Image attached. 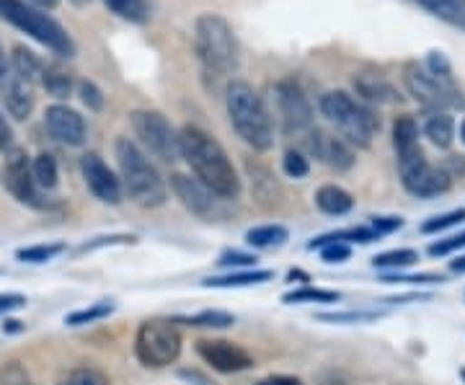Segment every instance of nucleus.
I'll return each instance as SVG.
<instances>
[{
	"instance_id": "f257e3e1",
	"label": "nucleus",
	"mask_w": 465,
	"mask_h": 385,
	"mask_svg": "<svg viewBox=\"0 0 465 385\" xmlns=\"http://www.w3.org/2000/svg\"><path fill=\"white\" fill-rule=\"evenodd\" d=\"M182 143V158L192 166L197 182L207 186L220 200H238L241 194V179L232 168L228 153L217 143L213 134L200 127H183L179 133Z\"/></svg>"
},
{
	"instance_id": "f03ea898",
	"label": "nucleus",
	"mask_w": 465,
	"mask_h": 385,
	"mask_svg": "<svg viewBox=\"0 0 465 385\" xmlns=\"http://www.w3.org/2000/svg\"><path fill=\"white\" fill-rule=\"evenodd\" d=\"M403 84L424 109L430 112H448L463 109V91L455 85L452 67L442 52H430L424 63H409L403 67Z\"/></svg>"
},
{
	"instance_id": "7ed1b4c3",
	"label": "nucleus",
	"mask_w": 465,
	"mask_h": 385,
	"mask_svg": "<svg viewBox=\"0 0 465 385\" xmlns=\"http://www.w3.org/2000/svg\"><path fill=\"white\" fill-rule=\"evenodd\" d=\"M228 117L238 137L253 151L264 153L274 145V124L264 99L246 81L228 85Z\"/></svg>"
},
{
	"instance_id": "20e7f679",
	"label": "nucleus",
	"mask_w": 465,
	"mask_h": 385,
	"mask_svg": "<svg viewBox=\"0 0 465 385\" xmlns=\"http://www.w3.org/2000/svg\"><path fill=\"white\" fill-rule=\"evenodd\" d=\"M116 163L122 173V186L127 189V194L137 202L140 207H161L168 200L166 182L161 179V173L148 161V155L134 145L133 140L119 137L114 145Z\"/></svg>"
},
{
	"instance_id": "39448f33",
	"label": "nucleus",
	"mask_w": 465,
	"mask_h": 385,
	"mask_svg": "<svg viewBox=\"0 0 465 385\" xmlns=\"http://www.w3.org/2000/svg\"><path fill=\"white\" fill-rule=\"evenodd\" d=\"M321 114L331 122L344 143L357 148H367L372 143V134L381 130L378 114L344 91H331L321 96Z\"/></svg>"
},
{
	"instance_id": "423d86ee",
	"label": "nucleus",
	"mask_w": 465,
	"mask_h": 385,
	"mask_svg": "<svg viewBox=\"0 0 465 385\" xmlns=\"http://www.w3.org/2000/svg\"><path fill=\"white\" fill-rule=\"evenodd\" d=\"M0 18L8 21L11 26H16L18 32L29 34L39 44H45L47 50L63 57L75 54V42L70 39V34L47 16L39 5L26 3V0H0Z\"/></svg>"
},
{
	"instance_id": "0eeeda50",
	"label": "nucleus",
	"mask_w": 465,
	"mask_h": 385,
	"mask_svg": "<svg viewBox=\"0 0 465 385\" xmlns=\"http://www.w3.org/2000/svg\"><path fill=\"white\" fill-rule=\"evenodd\" d=\"M194 47L202 65L215 75H228L241 63L232 26L217 14H204L194 24Z\"/></svg>"
},
{
	"instance_id": "6e6552de",
	"label": "nucleus",
	"mask_w": 465,
	"mask_h": 385,
	"mask_svg": "<svg viewBox=\"0 0 465 385\" xmlns=\"http://www.w3.org/2000/svg\"><path fill=\"white\" fill-rule=\"evenodd\" d=\"M134 354L145 368H168L182 354V334L171 321H145L134 336Z\"/></svg>"
},
{
	"instance_id": "1a4fd4ad",
	"label": "nucleus",
	"mask_w": 465,
	"mask_h": 385,
	"mask_svg": "<svg viewBox=\"0 0 465 385\" xmlns=\"http://www.w3.org/2000/svg\"><path fill=\"white\" fill-rule=\"evenodd\" d=\"M133 133L137 143L145 151L163 161V163H176L182 158V143H179V133L171 127L161 112H133Z\"/></svg>"
},
{
	"instance_id": "9d476101",
	"label": "nucleus",
	"mask_w": 465,
	"mask_h": 385,
	"mask_svg": "<svg viewBox=\"0 0 465 385\" xmlns=\"http://www.w3.org/2000/svg\"><path fill=\"white\" fill-rule=\"evenodd\" d=\"M399 173L406 192H411L414 197H440V194H445L452 186V179L448 176V171L442 166L430 163L421 148L401 153Z\"/></svg>"
},
{
	"instance_id": "9b49d317",
	"label": "nucleus",
	"mask_w": 465,
	"mask_h": 385,
	"mask_svg": "<svg viewBox=\"0 0 465 385\" xmlns=\"http://www.w3.org/2000/svg\"><path fill=\"white\" fill-rule=\"evenodd\" d=\"M274 104H277V117L282 122V130L287 134L308 133L313 124V109L311 101L302 94L295 81H282L274 85Z\"/></svg>"
},
{
	"instance_id": "f8f14e48",
	"label": "nucleus",
	"mask_w": 465,
	"mask_h": 385,
	"mask_svg": "<svg viewBox=\"0 0 465 385\" xmlns=\"http://www.w3.org/2000/svg\"><path fill=\"white\" fill-rule=\"evenodd\" d=\"M3 184L21 204L34 207V210L45 207L42 189L34 182L32 161H29V155L24 151L14 148V151L8 153V161H5V168H3Z\"/></svg>"
},
{
	"instance_id": "ddd939ff",
	"label": "nucleus",
	"mask_w": 465,
	"mask_h": 385,
	"mask_svg": "<svg viewBox=\"0 0 465 385\" xmlns=\"http://www.w3.org/2000/svg\"><path fill=\"white\" fill-rule=\"evenodd\" d=\"M81 171H84L85 186L91 189V194L96 200L106 202V204H119L124 197V186L122 179H116V173L104 163L99 153H85L81 158Z\"/></svg>"
},
{
	"instance_id": "4468645a",
	"label": "nucleus",
	"mask_w": 465,
	"mask_h": 385,
	"mask_svg": "<svg viewBox=\"0 0 465 385\" xmlns=\"http://www.w3.org/2000/svg\"><path fill=\"white\" fill-rule=\"evenodd\" d=\"M197 352L207 365H213V370L223 372V375L243 372L253 365L251 354L228 339H202L197 341Z\"/></svg>"
},
{
	"instance_id": "2eb2a0df",
	"label": "nucleus",
	"mask_w": 465,
	"mask_h": 385,
	"mask_svg": "<svg viewBox=\"0 0 465 385\" xmlns=\"http://www.w3.org/2000/svg\"><path fill=\"white\" fill-rule=\"evenodd\" d=\"M171 189L176 192V197L183 202V207L189 212H194L197 218H217L220 215V197H215L207 186L192 179V176H183V173H173L171 176Z\"/></svg>"
},
{
	"instance_id": "dca6fc26",
	"label": "nucleus",
	"mask_w": 465,
	"mask_h": 385,
	"mask_svg": "<svg viewBox=\"0 0 465 385\" xmlns=\"http://www.w3.org/2000/svg\"><path fill=\"white\" fill-rule=\"evenodd\" d=\"M45 127L57 143H63L67 148H81L85 143V134H88L85 119L75 109L63 106V104H54L45 112Z\"/></svg>"
},
{
	"instance_id": "f3484780",
	"label": "nucleus",
	"mask_w": 465,
	"mask_h": 385,
	"mask_svg": "<svg viewBox=\"0 0 465 385\" xmlns=\"http://www.w3.org/2000/svg\"><path fill=\"white\" fill-rule=\"evenodd\" d=\"M305 148L313 153L321 163L336 168V171H349L354 166V151L341 137H333V134L321 133V130H311L305 137Z\"/></svg>"
},
{
	"instance_id": "a211bd4d",
	"label": "nucleus",
	"mask_w": 465,
	"mask_h": 385,
	"mask_svg": "<svg viewBox=\"0 0 465 385\" xmlns=\"http://www.w3.org/2000/svg\"><path fill=\"white\" fill-rule=\"evenodd\" d=\"M0 96H3V104H5V112L16 119V122L29 119V114L34 112L32 84L21 81V78L14 75L11 70H8V75L3 78V84H0Z\"/></svg>"
},
{
	"instance_id": "6ab92c4d",
	"label": "nucleus",
	"mask_w": 465,
	"mask_h": 385,
	"mask_svg": "<svg viewBox=\"0 0 465 385\" xmlns=\"http://www.w3.org/2000/svg\"><path fill=\"white\" fill-rule=\"evenodd\" d=\"M354 88L357 94L365 101H372V104H399L401 94L396 91V85H391L382 75H357L354 78Z\"/></svg>"
},
{
	"instance_id": "aec40b11",
	"label": "nucleus",
	"mask_w": 465,
	"mask_h": 385,
	"mask_svg": "<svg viewBox=\"0 0 465 385\" xmlns=\"http://www.w3.org/2000/svg\"><path fill=\"white\" fill-rule=\"evenodd\" d=\"M424 134H427V140L432 143L434 148L445 151L455 140V122H452L448 112H430L427 119H424Z\"/></svg>"
},
{
	"instance_id": "412c9836",
	"label": "nucleus",
	"mask_w": 465,
	"mask_h": 385,
	"mask_svg": "<svg viewBox=\"0 0 465 385\" xmlns=\"http://www.w3.org/2000/svg\"><path fill=\"white\" fill-rule=\"evenodd\" d=\"M316 204L321 212L326 215H347L349 210L354 207V200L349 197V192H344L341 186H321L316 192Z\"/></svg>"
},
{
	"instance_id": "4be33fe9",
	"label": "nucleus",
	"mask_w": 465,
	"mask_h": 385,
	"mask_svg": "<svg viewBox=\"0 0 465 385\" xmlns=\"http://www.w3.org/2000/svg\"><path fill=\"white\" fill-rule=\"evenodd\" d=\"M416 3L450 26L465 32V0H416Z\"/></svg>"
},
{
	"instance_id": "5701e85b",
	"label": "nucleus",
	"mask_w": 465,
	"mask_h": 385,
	"mask_svg": "<svg viewBox=\"0 0 465 385\" xmlns=\"http://www.w3.org/2000/svg\"><path fill=\"white\" fill-rule=\"evenodd\" d=\"M11 73L18 75L21 81H26V84H34V81H42L45 65L39 63V57H36L34 52L24 50V47H16V50H14V57H11Z\"/></svg>"
},
{
	"instance_id": "b1692460",
	"label": "nucleus",
	"mask_w": 465,
	"mask_h": 385,
	"mask_svg": "<svg viewBox=\"0 0 465 385\" xmlns=\"http://www.w3.org/2000/svg\"><path fill=\"white\" fill-rule=\"evenodd\" d=\"M266 280H272V271H231L225 277H210L204 280V287H249V285H262Z\"/></svg>"
},
{
	"instance_id": "393cba45",
	"label": "nucleus",
	"mask_w": 465,
	"mask_h": 385,
	"mask_svg": "<svg viewBox=\"0 0 465 385\" xmlns=\"http://www.w3.org/2000/svg\"><path fill=\"white\" fill-rule=\"evenodd\" d=\"M32 173H34V182L39 189H45V192H50L57 186L60 182V171H57V161L52 158L50 153H39L36 158L32 161Z\"/></svg>"
},
{
	"instance_id": "a878e982",
	"label": "nucleus",
	"mask_w": 465,
	"mask_h": 385,
	"mask_svg": "<svg viewBox=\"0 0 465 385\" xmlns=\"http://www.w3.org/2000/svg\"><path fill=\"white\" fill-rule=\"evenodd\" d=\"M393 145H396L399 155L419 148V127H416L414 117L403 114V117L396 119V124H393Z\"/></svg>"
},
{
	"instance_id": "bb28decb",
	"label": "nucleus",
	"mask_w": 465,
	"mask_h": 385,
	"mask_svg": "<svg viewBox=\"0 0 465 385\" xmlns=\"http://www.w3.org/2000/svg\"><path fill=\"white\" fill-rule=\"evenodd\" d=\"M290 238L287 228L282 225H262V228H251L246 233V241L256 249H274V246H282L284 241Z\"/></svg>"
},
{
	"instance_id": "cd10ccee",
	"label": "nucleus",
	"mask_w": 465,
	"mask_h": 385,
	"mask_svg": "<svg viewBox=\"0 0 465 385\" xmlns=\"http://www.w3.org/2000/svg\"><path fill=\"white\" fill-rule=\"evenodd\" d=\"M419 262V253L411 249H399V252H385L372 259L375 269H409Z\"/></svg>"
},
{
	"instance_id": "c85d7f7f",
	"label": "nucleus",
	"mask_w": 465,
	"mask_h": 385,
	"mask_svg": "<svg viewBox=\"0 0 465 385\" xmlns=\"http://www.w3.org/2000/svg\"><path fill=\"white\" fill-rule=\"evenodd\" d=\"M114 313V305L112 302H96L91 308H84V311H75L65 319L67 326H85V323H96L101 319H109Z\"/></svg>"
},
{
	"instance_id": "c756f323",
	"label": "nucleus",
	"mask_w": 465,
	"mask_h": 385,
	"mask_svg": "<svg viewBox=\"0 0 465 385\" xmlns=\"http://www.w3.org/2000/svg\"><path fill=\"white\" fill-rule=\"evenodd\" d=\"M42 84L57 99H65V96H70V91H73V78L67 73H63V70H54V67H45Z\"/></svg>"
},
{
	"instance_id": "7c9ffc66",
	"label": "nucleus",
	"mask_w": 465,
	"mask_h": 385,
	"mask_svg": "<svg viewBox=\"0 0 465 385\" xmlns=\"http://www.w3.org/2000/svg\"><path fill=\"white\" fill-rule=\"evenodd\" d=\"M282 301L287 305H295V302H336L339 301V292L318 290V287H302V290H295V292H287Z\"/></svg>"
},
{
	"instance_id": "2f4dec72",
	"label": "nucleus",
	"mask_w": 465,
	"mask_h": 385,
	"mask_svg": "<svg viewBox=\"0 0 465 385\" xmlns=\"http://www.w3.org/2000/svg\"><path fill=\"white\" fill-rule=\"evenodd\" d=\"M182 323H189V326H207V329H228L235 323L231 313L225 311H202L197 316H189V319H179Z\"/></svg>"
},
{
	"instance_id": "473e14b6",
	"label": "nucleus",
	"mask_w": 465,
	"mask_h": 385,
	"mask_svg": "<svg viewBox=\"0 0 465 385\" xmlns=\"http://www.w3.org/2000/svg\"><path fill=\"white\" fill-rule=\"evenodd\" d=\"M106 5L114 11L116 16L127 18V21H145V16H148L145 0H106Z\"/></svg>"
},
{
	"instance_id": "72a5a7b5",
	"label": "nucleus",
	"mask_w": 465,
	"mask_h": 385,
	"mask_svg": "<svg viewBox=\"0 0 465 385\" xmlns=\"http://www.w3.org/2000/svg\"><path fill=\"white\" fill-rule=\"evenodd\" d=\"M65 252V246L63 243H42V246H32V249H21L16 253L18 262H29V264H45V262H50L54 259L57 253Z\"/></svg>"
},
{
	"instance_id": "f704fd0d",
	"label": "nucleus",
	"mask_w": 465,
	"mask_h": 385,
	"mask_svg": "<svg viewBox=\"0 0 465 385\" xmlns=\"http://www.w3.org/2000/svg\"><path fill=\"white\" fill-rule=\"evenodd\" d=\"M60 385H112L109 378L94 368H75L67 372L65 378L60 380Z\"/></svg>"
},
{
	"instance_id": "c9c22d12",
	"label": "nucleus",
	"mask_w": 465,
	"mask_h": 385,
	"mask_svg": "<svg viewBox=\"0 0 465 385\" xmlns=\"http://www.w3.org/2000/svg\"><path fill=\"white\" fill-rule=\"evenodd\" d=\"M382 313L378 311H347V313H318V321H329V323H370L378 321Z\"/></svg>"
},
{
	"instance_id": "e433bc0d",
	"label": "nucleus",
	"mask_w": 465,
	"mask_h": 385,
	"mask_svg": "<svg viewBox=\"0 0 465 385\" xmlns=\"http://www.w3.org/2000/svg\"><path fill=\"white\" fill-rule=\"evenodd\" d=\"M282 166H284V173H287L290 179H305V176H308V171H311V166H308V158L298 151L284 153Z\"/></svg>"
},
{
	"instance_id": "4c0bfd02",
	"label": "nucleus",
	"mask_w": 465,
	"mask_h": 385,
	"mask_svg": "<svg viewBox=\"0 0 465 385\" xmlns=\"http://www.w3.org/2000/svg\"><path fill=\"white\" fill-rule=\"evenodd\" d=\"M463 220L465 210H452L448 215H437V218L427 220V222L421 225V233H440V231L452 228V225H458V222H463Z\"/></svg>"
},
{
	"instance_id": "58836bf2",
	"label": "nucleus",
	"mask_w": 465,
	"mask_h": 385,
	"mask_svg": "<svg viewBox=\"0 0 465 385\" xmlns=\"http://www.w3.org/2000/svg\"><path fill=\"white\" fill-rule=\"evenodd\" d=\"M321 256H323L326 264H341V262H347L349 256H351V249H349L347 243H329V246L321 249Z\"/></svg>"
},
{
	"instance_id": "ea45409f",
	"label": "nucleus",
	"mask_w": 465,
	"mask_h": 385,
	"mask_svg": "<svg viewBox=\"0 0 465 385\" xmlns=\"http://www.w3.org/2000/svg\"><path fill=\"white\" fill-rule=\"evenodd\" d=\"M458 249H465V233L450 235L445 241H437V243L430 246V253H432V256H445V253L458 252Z\"/></svg>"
},
{
	"instance_id": "a19ab883",
	"label": "nucleus",
	"mask_w": 465,
	"mask_h": 385,
	"mask_svg": "<svg viewBox=\"0 0 465 385\" xmlns=\"http://www.w3.org/2000/svg\"><path fill=\"white\" fill-rule=\"evenodd\" d=\"M81 99H84L85 106L94 109V112H99L101 106H104V94H101L94 84H88V81L81 84Z\"/></svg>"
},
{
	"instance_id": "79ce46f5",
	"label": "nucleus",
	"mask_w": 465,
	"mask_h": 385,
	"mask_svg": "<svg viewBox=\"0 0 465 385\" xmlns=\"http://www.w3.org/2000/svg\"><path fill=\"white\" fill-rule=\"evenodd\" d=\"M220 267H251V264H256V259L249 256V253H238V252H228L220 256V262H217Z\"/></svg>"
},
{
	"instance_id": "37998d69",
	"label": "nucleus",
	"mask_w": 465,
	"mask_h": 385,
	"mask_svg": "<svg viewBox=\"0 0 465 385\" xmlns=\"http://www.w3.org/2000/svg\"><path fill=\"white\" fill-rule=\"evenodd\" d=\"M370 222H372V231H375V235H385V233H393V231H399L401 225H403V220L401 218H370Z\"/></svg>"
},
{
	"instance_id": "c03bdc74",
	"label": "nucleus",
	"mask_w": 465,
	"mask_h": 385,
	"mask_svg": "<svg viewBox=\"0 0 465 385\" xmlns=\"http://www.w3.org/2000/svg\"><path fill=\"white\" fill-rule=\"evenodd\" d=\"M385 282H419V285H434V282H445L442 277L437 274H419V277H403V274H396V277H385Z\"/></svg>"
},
{
	"instance_id": "a18cd8bd",
	"label": "nucleus",
	"mask_w": 465,
	"mask_h": 385,
	"mask_svg": "<svg viewBox=\"0 0 465 385\" xmlns=\"http://www.w3.org/2000/svg\"><path fill=\"white\" fill-rule=\"evenodd\" d=\"M26 305V298L24 295H16V292H8V295H0V316L3 313H11V311H18Z\"/></svg>"
},
{
	"instance_id": "49530a36",
	"label": "nucleus",
	"mask_w": 465,
	"mask_h": 385,
	"mask_svg": "<svg viewBox=\"0 0 465 385\" xmlns=\"http://www.w3.org/2000/svg\"><path fill=\"white\" fill-rule=\"evenodd\" d=\"M0 151H14V130H11L8 119L3 117V112H0Z\"/></svg>"
},
{
	"instance_id": "de8ad7c7",
	"label": "nucleus",
	"mask_w": 465,
	"mask_h": 385,
	"mask_svg": "<svg viewBox=\"0 0 465 385\" xmlns=\"http://www.w3.org/2000/svg\"><path fill=\"white\" fill-rule=\"evenodd\" d=\"M442 168L448 171L450 179H455V176H465V158L463 155H450V158H445Z\"/></svg>"
},
{
	"instance_id": "09e8293b",
	"label": "nucleus",
	"mask_w": 465,
	"mask_h": 385,
	"mask_svg": "<svg viewBox=\"0 0 465 385\" xmlns=\"http://www.w3.org/2000/svg\"><path fill=\"white\" fill-rule=\"evenodd\" d=\"M256 385H302L298 378H287V375H274V378H266L262 383Z\"/></svg>"
},
{
	"instance_id": "8fccbe9b",
	"label": "nucleus",
	"mask_w": 465,
	"mask_h": 385,
	"mask_svg": "<svg viewBox=\"0 0 465 385\" xmlns=\"http://www.w3.org/2000/svg\"><path fill=\"white\" fill-rule=\"evenodd\" d=\"M8 70H11V65H8V60H5V50H3V44H0V84H3V78L8 75Z\"/></svg>"
},
{
	"instance_id": "3c124183",
	"label": "nucleus",
	"mask_w": 465,
	"mask_h": 385,
	"mask_svg": "<svg viewBox=\"0 0 465 385\" xmlns=\"http://www.w3.org/2000/svg\"><path fill=\"white\" fill-rule=\"evenodd\" d=\"M21 329H24L21 321H5V323H3V331H11V334H16Z\"/></svg>"
},
{
	"instance_id": "603ef678",
	"label": "nucleus",
	"mask_w": 465,
	"mask_h": 385,
	"mask_svg": "<svg viewBox=\"0 0 465 385\" xmlns=\"http://www.w3.org/2000/svg\"><path fill=\"white\" fill-rule=\"evenodd\" d=\"M450 269H452V271H458V274H465V256L455 259V262H450Z\"/></svg>"
},
{
	"instance_id": "864d4df0",
	"label": "nucleus",
	"mask_w": 465,
	"mask_h": 385,
	"mask_svg": "<svg viewBox=\"0 0 465 385\" xmlns=\"http://www.w3.org/2000/svg\"><path fill=\"white\" fill-rule=\"evenodd\" d=\"M34 5H39V8H54L57 5V0H29Z\"/></svg>"
},
{
	"instance_id": "5fc2aeb1",
	"label": "nucleus",
	"mask_w": 465,
	"mask_h": 385,
	"mask_svg": "<svg viewBox=\"0 0 465 385\" xmlns=\"http://www.w3.org/2000/svg\"><path fill=\"white\" fill-rule=\"evenodd\" d=\"M460 137H463V143H465V122L460 124Z\"/></svg>"
},
{
	"instance_id": "6e6d98bb",
	"label": "nucleus",
	"mask_w": 465,
	"mask_h": 385,
	"mask_svg": "<svg viewBox=\"0 0 465 385\" xmlns=\"http://www.w3.org/2000/svg\"><path fill=\"white\" fill-rule=\"evenodd\" d=\"M463 380H465V370H463Z\"/></svg>"
},
{
	"instance_id": "4d7b16f0",
	"label": "nucleus",
	"mask_w": 465,
	"mask_h": 385,
	"mask_svg": "<svg viewBox=\"0 0 465 385\" xmlns=\"http://www.w3.org/2000/svg\"><path fill=\"white\" fill-rule=\"evenodd\" d=\"M21 385H26V383H21Z\"/></svg>"
}]
</instances>
